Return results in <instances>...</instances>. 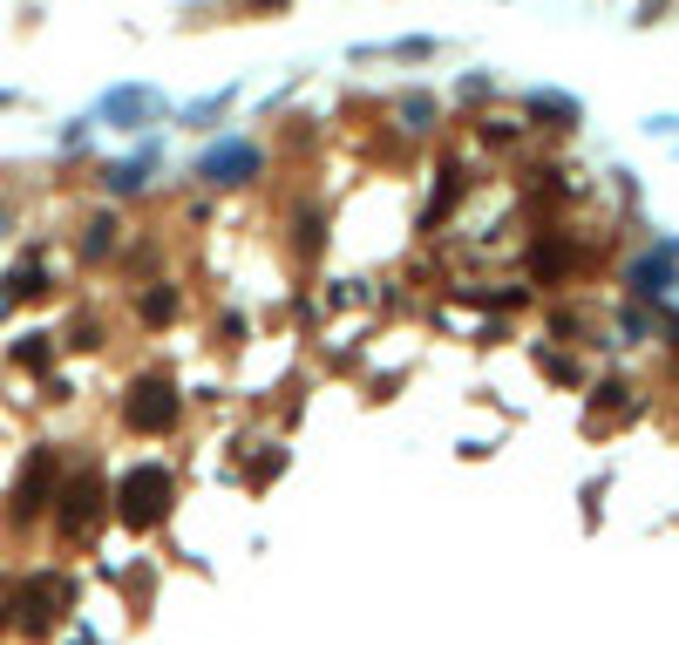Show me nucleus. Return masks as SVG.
I'll return each mask as SVG.
<instances>
[{
  "mask_svg": "<svg viewBox=\"0 0 679 645\" xmlns=\"http://www.w3.org/2000/svg\"><path fill=\"white\" fill-rule=\"evenodd\" d=\"M171 496H177V475L164 462H143V469L123 475V490H116V516H123V531H150V523L171 510Z\"/></svg>",
  "mask_w": 679,
  "mask_h": 645,
  "instance_id": "1",
  "label": "nucleus"
},
{
  "mask_svg": "<svg viewBox=\"0 0 679 645\" xmlns=\"http://www.w3.org/2000/svg\"><path fill=\"white\" fill-rule=\"evenodd\" d=\"M75 604V584H68V571H34L28 584H14V625L28 632V638H48V625Z\"/></svg>",
  "mask_w": 679,
  "mask_h": 645,
  "instance_id": "2",
  "label": "nucleus"
},
{
  "mask_svg": "<svg viewBox=\"0 0 679 645\" xmlns=\"http://www.w3.org/2000/svg\"><path fill=\"white\" fill-rule=\"evenodd\" d=\"M102 503H109V490H102V475H96V469L68 475L62 490H55V531H62L68 544H89V537L102 531Z\"/></svg>",
  "mask_w": 679,
  "mask_h": 645,
  "instance_id": "3",
  "label": "nucleus"
},
{
  "mask_svg": "<svg viewBox=\"0 0 679 645\" xmlns=\"http://www.w3.org/2000/svg\"><path fill=\"white\" fill-rule=\"evenodd\" d=\"M177 381L171 374H136L130 381V394H123V422L136 428V435H171L177 428Z\"/></svg>",
  "mask_w": 679,
  "mask_h": 645,
  "instance_id": "4",
  "label": "nucleus"
},
{
  "mask_svg": "<svg viewBox=\"0 0 679 645\" xmlns=\"http://www.w3.org/2000/svg\"><path fill=\"white\" fill-rule=\"evenodd\" d=\"M55 490H62V462H55V449H34L28 462H21V490H14V531H34V516L42 510H55Z\"/></svg>",
  "mask_w": 679,
  "mask_h": 645,
  "instance_id": "5",
  "label": "nucleus"
},
{
  "mask_svg": "<svg viewBox=\"0 0 679 645\" xmlns=\"http://www.w3.org/2000/svg\"><path fill=\"white\" fill-rule=\"evenodd\" d=\"M143 319H150V327H164V319H177V293L164 286V293H150L143 299Z\"/></svg>",
  "mask_w": 679,
  "mask_h": 645,
  "instance_id": "6",
  "label": "nucleus"
},
{
  "mask_svg": "<svg viewBox=\"0 0 679 645\" xmlns=\"http://www.w3.org/2000/svg\"><path fill=\"white\" fill-rule=\"evenodd\" d=\"M14 360H21V368H34V360H48V340H21V347H14Z\"/></svg>",
  "mask_w": 679,
  "mask_h": 645,
  "instance_id": "7",
  "label": "nucleus"
},
{
  "mask_svg": "<svg viewBox=\"0 0 679 645\" xmlns=\"http://www.w3.org/2000/svg\"><path fill=\"white\" fill-rule=\"evenodd\" d=\"M8 619H14V584L0 578V625H8Z\"/></svg>",
  "mask_w": 679,
  "mask_h": 645,
  "instance_id": "8",
  "label": "nucleus"
},
{
  "mask_svg": "<svg viewBox=\"0 0 679 645\" xmlns=\"http://www.w3.org/2000/svg\"><path fill=\"white\" fill-rule=\"evenodd\" d=\"M252 8H286V0H252Z\"/></svg>",
  "mask_w": 679,
  "mask_h": 645,
  "instance_id": "9",
  "label": "nucleus"
}]
</instances>
